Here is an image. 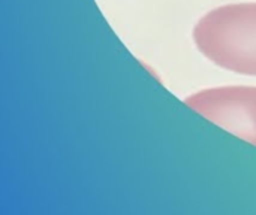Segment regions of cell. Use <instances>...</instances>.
<instances>
[{
	"label": "cell",
	"mask_w": 256,
	"mask_h": 215,
	"mask_svg": "<svg viewBox=\"0 0 256 215\" xmlns=\"http://www.w3.org/2000/svg\"><path fill=\"white\" fill-rule=\"evenodd\" d=\"M194 40L216 66L256 76V1L210 10L195 25Z\"/></svg>",
	"instance_id": "cell-1"
},
{
	"label": "cell",
	"mask_w": 256,
	"mask_h": 215,
	"mask_svg": "<svg viewBox=\"0 0 256 215\" xmlns=\"http://www.w3.org/2000/svg\"><path fill=\"white\" fill-rule=\"evenodd\" d=\"M184 103L210 123L256 147V87L207 88L190 94Z\"/></svg>",
	"instance_id": "cell-2"
}]
</instances>
